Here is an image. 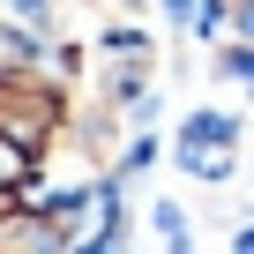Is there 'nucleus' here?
<instances>
[{
  "mask_svg": "<svg viewBox=\"0 0 254 254\" xmlns=\"http://www.w3.org/2000/svg\"><path fill=\"white\" fill-rule=\"evenodd\" d=\"M232 247H239V254H254V224H239V232H232Z\"/></svg>",
  "mask_w": 254,
  "mask_h": 254,
  "instance_id": "obj_6",
  "label": "nucleus"
},
{
  "mask_svg": "<svg viewBox=\"0 0 254 254\" xmlns=\"http://www.w3.org/2000/svg\"><path fill=\"white\" fill-rule=\"evenodd\" d=\"M45 224L60 232V247H135V209H127V180H112L105 165L75 187H53L45 202Z\"/></svg>",
  "mask_w": 254,
  "mask_h": 254,
  "instance_id": "obj_2",
  "label": "nucleus"
},
{
  "mask_svg": "<svg viewBox=\"0 0 254 254\" xmlns=\"http://www.w3.org/2000/svg\"><path fill=\"white\" fill-rule=\"evenodd\" d=\"M60 8H105V0H60Z\"/></svg>",
  "mask_w": 254,
  "mask_h": 254,
  "instance_id": "obj_7",
  "label": "nucleus"
},
{
  "mask_svg": "<svg viewBox=\"0 0 254 254\" xmlns=\"http://www.w3.org/2000/svg\"><path fill=\"white\" fill-rule=\"evenodd\" d=\"M172 165L194 180V187H224L239 180V112L224 105H194L172 135Z\"/></svg>",
  "mask_w": 254,
  "mask_h": 254,
  "instance_id": "obj_3",
  "label": "nucleus"
},
{
  "mask_svg": "<svg viewBox=\"0 0 254 254\" xmlns=\"http://www.w3.org/2000/svg\"><path fill=\"white\" fill-rule=\"evenodd\" d=\"M75 120V82H60L45 60H0V135L53 157Z\"/></svg>",
  "mask_w": 254,
  "mask_h": 254,
  "instance_id": "obj_1",
  "label": "nucleus"
},
{
  "mask_svg": "<svg viewBox=\"0 0 254 254\" xmlns=\"http://www.w3.org/2000/svg\"><path fill=\"white\" fill-rule=\"evenodd\" d=\"M150 232L165 239V247H194V224H187V209L165 194V202H150Z\"/></svg>",
  "mask_w": 254,
  "mask_h": 254,
  "instance_id": "obj_4",
  "label": "nucleus"
},
{
  "mask_svg": "<svg viewBox=\"0 0 254 254\" xmlns=\"http://www.w3.org/2000/svg\"><path fill=\"white\" fill-rule=\"evenodd\" d=\"M232 38H254V0H232Z\"/></svg>",
  "mask_w": 254,
  "mask_h": 254,
  "instance_id": "obj_5",
  "label": "nucleus"
}]
</instances>
